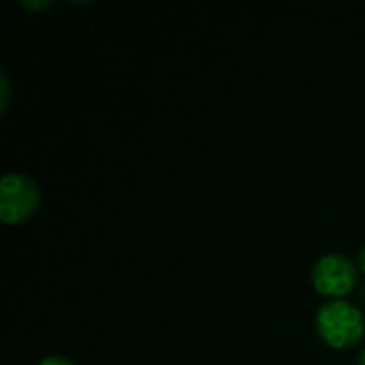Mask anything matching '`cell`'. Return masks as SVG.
Masks as SVG:
<instances>
[{"label":"cell","mask_w":365,"mask_h":365,"mask_svg":"<svg viewBox=\"0 0 365 365\" xmlns=\"http://www.w3.org/2000/svg\"><path fill=\"white\" fill-rule=\"evenodd\" d=\"M310 278H312V287L317 289V293L325 297L342 299L355 291L359 282V269L349 257L331 252V255L321 257L314 263Z\"/></svg>","instance_id":"3"},{"label":"cell","mask_w":365,"mask_h":365,"mask_svg":"<svg viewBox=\"0 0 365 365\" xmlns=\"http://www.w3.org/2000/svg\"><path fill=\"white\" fill-rule=\"evenodd\" d=\"M357 365H365V349L359 353V357H357Z\"/></svg>","instance_id":"8"},{"label":"cell","mask_w":365,"mask_h":365,"mask_svg":"<svg viewBox=\"0 0 365 365\" xmlns=\"http://www.w3.org/2000/svg\"><path fill=\"white\" fill-rule=\"evenodd\" d=\"M38 365H75V364H73L71 359L62 357V355H49V357L41 359V364Z\"/></svg>","instance_id":"5"},{"label":"cell","mask_w":365,"mask_h":365,"mask_svg":"<svg viewBox=\"0 0 365 365\" xmlns=\"http://www.w3.org/2000/svg\"><path fill=\"white\" fill-rule=\"evenodd\" d=\"M41 203L38 184L24 173H6L0 180V218L4 225L26 222Z\"/></svg>","instance_id":"2"},{"label":"cell","mask_w":365,"mask_h":365,"mask_svg":"<svg viewBox=\"0 0 365 365\" xmlns=\"http://www.w3.org/2000/svg\"><path fill=\"white\" fill-rule=\"evenodd\" d=\"M357 265H359V269L365 274V246L361 248V252H359V257H357Z\"/></svg>","instance_id":"7"},{"label":"cell","mask_w":365,"mask_h":365,"mask_svg":"<svg viewBox=\"0 0 365 365\" xmlns=\"http://www.w3.org/2000/svg\"><path fill=\"white\" fill-rule=\"evenodd\" d=\"M26 9H32V11H38V9H47V6H51L53 2H49V0H45V2H28V0H24L21 2Z\"/></svg>","instance_id":"6"},{"label":"cell","mask_w":365,"mask_h":365,"mask_svg":"<svg viewBox=\"0 0 365 365\" xmlns=\"http://www.w3.org/2000/svg\"><path fill=\"white\" fill-rule=\"evenodd\" d=\"M317 331L321 340L336 351L353 349L364 338L365 319L355 304L344 299H334L319 308Z\"/></svg>","instance_id":"1"},{"label":"cell","mask_w":365,"mask_h":365,"mask_svg":"<svg viewBox=\"0 0 365 365\" xmlns=\"http://www.w3.org/2000/svg\"><path fill=\"white\" fill-rule=\"evenodd\" d=\"M9 92H11L9 79H6V73L2 71V73H0V111H4L6 105H9Z\"/></svg>","instance_id":"4"}]
</instances>
